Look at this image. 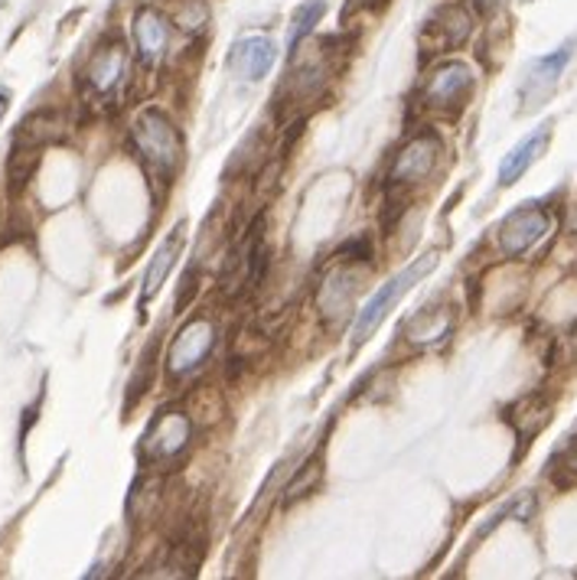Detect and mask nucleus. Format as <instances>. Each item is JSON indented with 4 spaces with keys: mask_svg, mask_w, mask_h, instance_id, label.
I'll return each instance as SVG.
<instances>
[{
    "mask_svg": "<svg viewBox=\"0 0 577 580\" xmlns=\"http://www.w3.org/2000/svg\"><path fill=\"white\" fill-rule=\"evenodd\" d=\"M131 144L157 183H170L183 164V137L160 108H144L131 124Z\"/></svg>",
    "mask_w": 577,
    "mask_h": 580,
    "instance_id": "f257e3e1",
    "label": "nucleus"
},
{
    "mask_svg": "<svg viewBox=\"0 0 577 580\" xmlns=\"http://www.w3.org/2000/svg\"><path fill=\"white\" fill-rule=\"evenodd\" d=\"M437 268V252H431V255H421L418 262H411L405 271H398L395 278H388L382 288L375 290L369 300H365V306L359 310V316H356V323H352V346H362V342H369L372 336H375V329L385 323V316L392 313V306L408 293V290L414 288L421 278H428L431 271Z\"/></svg>",
    "mask_w": 577,
    "mask_h": 580,
    "instance_id": "f03ea898",
    "label": "nucleus"
},
{
    "mask_svg": "<svg viewBox=\"0 0 577 580\" xmlns=\"http://www.w3.org/2000/svg\"><path fill=\"white\" fill-rule=\"evenodd\" d=\"M216 339H219V329H216V319H213L209 313L190 316V319L177 329V336H173V342H170V349H167V355H164L167 375H170L173 382H180V378L193 375L196 368H203V362H206V359L213 355V349H216Z\"/></svg>",
    "mask_w": 577,
    "mask_h": 580,
    "instance_id": "7ed1b4c3",
    "label": "nucleus"
},
{
    "mask_svg": "<svg viewBox=\"0 0 577 580\" xmlns=\"http://www.w3.org/2000/svg\"><path fill=\"white\" fill-rule=\"evenodd\" d=\"M124 75H128V52H124V43L121 39H108L101 43L88 62L82 65V75H79V85H82V95L92 101V105H115L118 101V92L124 85Z\"/></svg>",
    "mask_w": 577,
    "mask_h": 580,
    "instance_id": "20e7f679",
    "label": "nucleus"
},
{
    "mask_svg": "<svg viewBox=\"0 0 577 580\" xmlns=\"http://www.w3.org/2000/svg\"><path fill=\"white\" fill-rule=\"evenodd\" d=\"M268 268V242H265V226L255 222L245 239L229 252L226 268H223V293L226 297H242L259 290Z\"/></svg>",
    "mask_w": 577,
    "mask_h": 580,
    "instance_id": "39448f33",
    "label": "nucleus"
},
{
    "mask_svg": "<svg viewBox=\"0 0 577 580\" xmlns=\"http://www.w3.org/2000/svg\"><path fill=\"white\" fill-rule=\"evenodd\" d=\"M190 440H193V418L183 411H160L141 440V460L147 467L170 463L190 447Z\"/></svg>",
    "mask_w": 577,
    "mask_h": 580,
    "instance_id": "423d86ee",
    "label": "nucleus"
},
{
    "mask_svg": "<svg viewBox=\"0 0 577 580\" xmlns=\"http://www.w3.org/2000/svg\"><path fill=\"white\" fill-rule=\"evenodd\" d=\"M473 85H477V78H473V69L467 62H444L424 82L421 105L431 108V111H441V114H457L470 101Z\"/></svg>",
    "mask_w": 577,
    "mask_h": 580,
    "instance_id": "0eeeda50",
    "label": "nucleus"
},
{
    "mask_svg": "<svg viewBox=\"0 0 577 580\" xmlns=\"http://www.w3.org/2000/svg\"><path fill=\"white\" fill-rule=\"evenodd\" d=\"M441 154H444V144H441V137H437L434 131L414 134V137L395 154V160H392V167H388V186H392V190H408V186L424 183V180L434 173Z\"/></svg>",
    "mask_w": 577,
    "mask_h": 580,
    "instance_id": "6e6552de",
    "label": "nucleus"
},
{
    "mask_svg": "<svg viewBox=\"0 0 577 580\" xmlns=\"http://www.w3.org/2000/svg\"><path fill=\"white\" fill-rule=\"evenodd\" d=\"M572 52H575V46L572 43H565V46H558L555 52H549V56H539L529 69H526V75H522V82H519V111H536V108H542L549 98H552V92L558 88V82H562V75H565V69H568V62H572Z\"/></svg>",
    "mask_w": 577,
    "mask_h": 580,
    "instance_id": "1a4fd4ad",
    "label": "nucleus"
},
{
    "mask_svg": "<svg viewBox=\"0 0 577 580\" xmlns=\"http://www.w3.org/2000/svg\"><path fill=\"white\" fill-rule=\"evenodd\" d=\"M552 232V216L542 206H522L500 226V252L506 258H526Z\"/></svg>",
    "mask_w": 577,
    "mask_h": 580,
    "instance_id": "9d476101",
    "label": "nucleus"
},
{
    "mask_svg": "<svg viewBox=\"0 0 577 580\" xmlns=\"http://www.w3.org/2000/svg\"><path fill=\"white\" fill-rule=\"evenodd\" d=\"M470 29H473L470 13L457 3H447L428 20V26L421 33V43H424L428 52H450V49H460L470 39Z\"/></svg>",
    "mask_w": 577,
    "mask_h": 580,
    "instance_id": "9b49d317",
    "label": "nucleus"
},
{
    "mask_svg": "<svg viewBox=\"0 0 577 580\" xmlns=\"http://www.w3.org/2000/svg\"><path fill=\"white\" fill-rule=\"evenodd\" d=\"M183 245H187V222H177L173 232L160 242V249L154 252V258H151V265H147V271H144L141 303H151V300L164 290L170 271L177 268V262H180V255H183Z\"/></svg>",
    "mask_w": 577,
    "mask_h": 580,
    "instance_id": "f8f14e48",
    "label": "nucleus"
},
{
    "mask_svg": "<svg viewBox=\"0 0 577 580\" xmlns=\"http://www.w3.org/2000/svg\"><path fill=\"white\" fill-rule=\"evenodd\" d=\"M278 62V43L272 36H245L236 43L232 52V65L239 69V75H245L249 82H262L268 78V72Z\"/></svg>",
    "mask_w": 577,
    "mask_h": 580,
    "instance_id": "ddd939ff",
    "label": "nucleus"
},
{
    "mask_svg": "<svg viewBox=\"0 0 577 580\" xmlns=\"http://www.w3.org/2000/svg\"><path fill=\"white\" fill-rule=\"evenodd\" d=\"M549 141H552V124H542L539 131H532L529 137H522V141L503 157V164H500V186L519 183V180L529 173V167L545 154Z\"/></svg>",
    "mask_w": 577,
    "mask_h": 580,
    "instance_id": "4468645a",
    "label": "nucleus"
},
{
    "mask_svg": "<svg viewBox=\"0 0 577 580\" xmlns=\"http://www.w3.org/2000/svg\"><path fill=\"white\" fill-rule=\"evenodd\" d=\"M359 275L349 271V268H336L326 275L323 288H320V316L329 319V323H339L346 319V313L352 310V300H356V290H359Z\"/></svg>",
    "mask_w": 577,
    "mask_h": 580,
    "instance_id": "2eb2a0df",
    "label": "nucleus"
},
{
    "mask_svg": "<svg viewBox=\"0 0 577 580\" xmlns=\"http://www.w3.org/2000/svg\"><path fill=\"white\" fill-rule=\"evenodd\" d=\"M62 131H65V118H62L59 111H52V108H43V111L29 114L26 121H20V128H16V134H13V147H16V150H33V154H39L46 144L59 141Z\"/></svg>",
    "mask_w": 577,
    "mask_h": 580,
    "instance_id": "dca6fc26",
    "label": "nucleus"
},
{
    "mask_svg": "<svg viewBox=\"0 0 577 580\" xmlns=\"http://www.w3.org/2000/svg\"><path fill=\"white\" fill-rule=\"evenodd\" d=\"M134 49L144 62H157L167 52V20L154 7H141L134 13Z\"/></svg>",
    "mask_w": 577,
    "mask_h": 580,
    "instance_id": "f3484780",
    "label": "nucleus"
},
{
    "mask_svg": "<svg viewBox=\"0 0 577 580\" xmlns=\"http://www.w3.org/2000/svg\"><path fill=\"white\" fill-rule=\"evenodd\" d=\"M450 329H454L450 306H424L405 323V339H411L414 346H431L441 342Z\"/></svg>",
    "mask_w": 577,
    "mask_h": 580,
    "instance_id": "a211bd4d",
    "label": "nucleus"
},
{
    "mask_svg": "<svg viewBox=\"0 0 577 580\" xmlns=\"http://www.w3.org/2000/svg\"><path fill=\"white\" fill-rule=\"evenodd\" d=\"M323 16H326V0H303L297 10H293V16H290V29H288V49L290 52H297V46L323 23Z\"/></svg>",
    "mask_w": 577,
    "mask_h": 580,
    "instance_id": "6ab92c4d",
    "label": "nucleus"
},
{
    "mask_svg": "<svg viewBox=\"0 0 577 580\" xmlns=\"http://www.w3.org/2000/svg\"><path fill=\"white\" fill-rule=\"evenodd\" d=\"M320 483V467H316V460H310V463H303L300 467V476L293 480L288 486V496H285V503H293V499H303L313 486Z\"/></svg>",
    "mask_w": 577,
    "mask_h": 580,
    "instance_id": "aec40b11",
    "label": "nucleus"
},
{
    "mask_svg": "<svg viewBox=\"0 0 577 580\" xmlns=\"http://www.w3.org/2000/svg\"><path fill=\"white\" fill-rule=\"evenodd\" d=\"M470 3H473L483 16H486V13H496V10L503 7V0H470Z\"/></svg>",
    "mask_w": 577,
    "mask_h": 580,
    "instance_id": "412c9836",
    "label": "nucleus"
},
{
    "mask_svg": "<svg viewBox=\"0 0 577 580\" xmlns=\"http://www.w3.org/2000/svg\"><path fill=\"white\" fill-rule=\"evenodd\" d=\"M7 108H10V92H7V88H0V121H3Z\"/></svg>",
    "mask_w": 577,
    "mask_h": 580,
    "instance_id": "4be33fe9",
    "label": "nucleus"
},
{
    "mask_svg": "<svg viewBox=\"0 0 577 580\" xmlns=\"http://www.w3.org/2000/svg\"><path fill=\"white\" fill-rule=\"evenodd\" d=\"M572 463H575V467H577V454H575V460H572Z\"/></svg>",
    "mask_w": 577,
    "mask_h": 580,
    "instance_id": "5701e85b",
    "label": "nucleus"
}]
</instances>
